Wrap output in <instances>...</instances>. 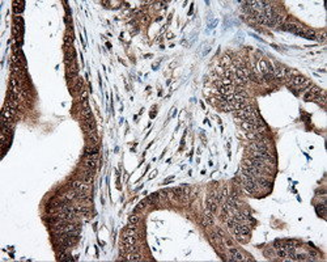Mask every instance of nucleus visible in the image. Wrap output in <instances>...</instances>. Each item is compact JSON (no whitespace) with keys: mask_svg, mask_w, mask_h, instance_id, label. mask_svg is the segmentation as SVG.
Returning a JSON list of instances; mask_svg holds the SVG:
<instances>
[{"mask_svg":"<svg viewBox=\"0 0 327 262\" xmlns=\"http://www.w3.org/2000/svg\"><path fill=\"white\" fill-rule=\"evenodd\" d=\"M258 68H259V72H262L263 75L268 72V66H267V63H266V60H263V59H260L259 62H258Z\"/></svg>","mask_w":327,"mask_h":262,"instance_id":"12","label":"nucleus"},{"mask_svg":"<svg viewBox=\"0 0 327 262\" xmlns=\"http://www.w3.org/2000/svg\"><path fill=\"white\" fill-rule=\"evenodd\" d=\"M222 64H225V66H229V64H230V58H229L228 55L222 58Z\"/></svg>","mask_w":327,"mask_h":262,"instance_id":"28","label":"nucleus"},{"mask_svg":"<svg viewBox=\"0 0 327 262\" xmlns=\"http://www.w3.org/2000/svg\"><path fill=\"white\" fill-rule=\"evenodd\" d=\"M88 142L91 143V146H96L98 143V136H97L96 132H91V134H87Z\"/></svg>","mask_w":327,"mask_h":262,"instance_id":"13","label":"nucleus"},{"mask_svg":"<svg viewBox=\"0 0 327 262\" xmlns=\"http://www.w3.org/2000/svg\"><path fill=\"white\" fill-rule=\"evenodd\" d=\"M145 203H148V202H147V199H145V200H141V202H140V203L138 204V206L135 207V210H134V211H135V212H139V211H141V210H143V209H144V207L147 206Z\"/></svg>","mask_w":327,"mask_h":262,"instance_id":"24","label":"nucleus"},{"mask_svg":"<svg viewBox=\"0 0 327 262\" xmlns=\"http://www.w3.org/2000/svg\"><path fill=\"white\" fill-rule=\"evenodd\" d=\"M315 37H317V33H315L314 30H311V29H306V32H305V38H309V39H315Z\"/></svg>","mask_w":327,"mask_h":262,"instance_id":"23","label":"nucleus"},{"mask_svg":"<svg viewBox=\"0 0 327 262\" xmlns=\"http://www.w3.org/2000/svg\"><path fill=\"white\" fill-rule=\"evenodd\" d=\"M311 98H315L314 96L311 95V93H308V95H305V96H304V100H305V101H310Z\"/></svg>","mask_w":327,"mask_h":262,"instance_id":"29","label":"nucleus"},{"mask_svg":"<svg viewBox=\"0 0 327 262\" xmlns=\"http://www.w3.org/2000/svg\"><path fill=\"white\" fill-rule=\"evenodd\" d=\"M315 38H317L319 42H323V41H325V39H326V35H325V34H321V35H319V37H315Z\"/></svg>","mask_w":327,"mask_h":262,"instance_id":"30","label":"nucleus"},{"mask_svg":"<svg viewBox=\"0 0 327 262\" xmlns=\"http://www.w3.org/2000/svg\"><path fill=\"white\" fill-rule=\"evenodd\" d=\"M122 244H127V245H135V244H136V237H135V236H122Z\"/></svg>","mask_w":327,"mask_h":262,"instance_id":"11","label":"nucleus"},{"mask_svg":"<svg viewBox=\"0 0 327 262\" xmlns=\"http://www.w3.org/2000/svg\"><path fill=\"white\" fill-rule=\"evenodd\" d=\"M72 45H73V37L71 34H66L64 35V46L67 47V50H70Z\"/></svg>","mask_w":327,"mask_h":262,"instance_id":"14","label":"nucleus"},{"mask_svg":"<svg viewBox=\"0 0 327 262\" xmlns=\"http://www.w3.org/2000/svg\"><path fill=\"white\" fill-rule=\"evenodd\" d=\"M73 60H75V50L73 49L66 50V60H64V62L70 66V63L73 62Z\"/></svg>","mask_w":327,"mask_h":262,"instance_id":"10","label":"nucleus"},{"mask_svg":"<svg viewBox=\"0 0 327 262\" xmlns=\"http://www.w3.org/2000/svg\"><path fill=\"white\" fill-rule=\"evenodd\" d=\"M233 110H241L246 106V102H230Z\"/></svg>","mask_w":327,"mask_h":262,"instance_id":"22","label":"nucleus"},{"mask_svg":"<svg viewBox=\"0 0 327 262\" xmlns=\"http://www.w3.org/2000/svg\"><path fill=\"white\" fill-rule=\"evenodd\" d=\"M233 231H234L236 235L241 233V235H245V236L250 235V232H251L250 231V227H249V225H246L245 223H238L234 228H233Z\"/></svg>","mask_w":327,"mask_h":262,"instance_id":"1","label":"nucleus"},{"mask_svg":"<svg viewBox=\"0 0 327 262\" xmlns=\"http://www.w3.org/2000/svg\"><path fill=\"white\" fill-rule=\"evenodd\" d=\"M79 72V68H77V64H75V62L72 64L68 66V71H67V77L68 79H72V77H76V75Z\"/></svg>","mask_w":327,"mask_h":262,"instance_id":"6","label":"nucleus"},{"mask_svg":"<svg viewBox=\"0 0 327 262\" xmlns=\"http://www.w3.org/2000/svg\"><path fill=\"white\" fill-rule=\"evenodd\" d=\"M226 224H228V227L230 228V229H233L237 224H238V221L236 220L234 216H232V218H228V219H226Z\"/></svg>","mask_w":327,"mask_h":262,"instance_id":"20","label":"nucleus"},{"mask_svg":"<svg viewBox=\"0 0 327 262\" xmlns=\"http://www.w3.org/2000/svg\"><path fill=\"white\" fill-rule=\"evenodd\" d=\"M221 83H222V85H232V80L230 79H226V77H224V79H221Z\"/></svg>","mask_w":327,"mask_h":262,"instance_id":"26","label":"nucleus"},{"mask_svg":"<svg viewBox=\"0 0 327 262\" xmlns=\"http://www.w3.org/2000/svg\"><path fill=\"white\" fill-rule=\"evenodd\" d=\"M82 164H84V167L87 168V169L94 170L97 168V161H96V159H92V157H87V160H84Z\"/></svg>","mask_w":327,"mask_h":262,"instance_id":"7","label":"nucleus"},{"mask_svg":"<svg viewBox=\"0 0 327 262\" xmlns=\"http://www.w3.org/2000/svg\"><path fill=\"white\" fill-rule=\"evenodd\" d=\"M213 224V212L210 210H206L204 212V225H212Z\"/></svg>","mask_w":327,"mask_h":262,"instance_id":"8","label":"nucleus"},{"mask_svg":"<svg viewBox=\"0 0 327 262\" xmlns=\"http://www.w3.org/2000/svg\"><path fill=\"white\" fill-rule=\"evenodd\" d=\"M82 87H84V81H82V79L81 77H77V80H76V84H75V92H82Z\"/></svg>","mask_w":327,"mask_h":262,"instance_id":"17","label":"nucleus"},{"mask_svg":"<svg viewBox=\"0 0 327 262\" xmlns=\"http://www.w3.org/2000/svg\"><path fill=\"white\" fill-rule=\"evenodd\" d=\"M82 117H84V119H92V118H93L92 110L89 109L88 106H85V109L82 110Z\"/></svg>","mask_w":327,"mask_h":262,"instance_id":"19","label":"nucleus"},{"mask_svg":"<svg viewBox=\"0 0 327 262\" xmlns=\"http://www.w3.org/2000/svg\"><path fill=\"white\" fill-rule=\"evenodd\" d=\"M306 80H308L306 77L301 76V75H297V76L290 77L289 80H288V83H289V84H292V85H296V87H300V85H302Z\"/></svg>","mask_w":327,"mask_h":262,"instance_id":"5","label":"nucleus"},{"mask_svg":"<svg viewBox=\"0 0 327 262\" xmlns=\"http://www.w3.org/2000/svg\"><path fill=\"white\" fill-rule=\"evenodd\" d=\"M127 261H131V262H135V261H141V256H140L139 253H128L127 254V258H126Z\"/></svg>","mask_w":327,"mask_h":262,"instance_id":"15","label":"nucleus"},{"mask_svg":"<svg viewBox=\"0 0 327 262\" xmlns=\"http://www.w3.org/2000/svg\"><path fill=\"white\" fill-rule=\"evenodd\" d=\"M123 236H135V237H138V231H136V227H135V225H131L130 224V227L126 228L124 231H123Z\"/></svg>","mask_w":327,"mask_h":262,"instance_id":"9","label":"nucleus"},{"mask_svg":"<svg viewBox=\"0 0 327 262\" xmlns=\"http://www.w3.org/2000/svg\"><path fill=\"white\" fill-rule=\"evenodd\" d=\"M241 127H242L245 131H253V130H255V126H254V125L250 123V122H247V121L241 122Z\"/></svg>","mask_w":327,"mask_h":262,"instance_id":"16","label":"nucleus"},{"mask_svg":"<svg viewBox=\"0 0 327 262\" xmlns=\"http://www.w3.org/2000/svg\"><path fill=\"white\" fill-rule=\"evenodd\" d=\"M309 93H311L314 97H317V96L319 95H322V91H321V88H318V87H315V85H313V87H310V89H309Z\"/></svg>","mask_w":327,"mask_h":262,"instance_id":"18","label":"nucleus"},{"mask_svg":"<svg viewBox=\"0 0 327 262\" xmlns=\"http://www.w3.org/2000/svg\"><path fill=\"white\" fill-rule=\"evenodd\" d=\"M84 128L87 130V134H91V132H96V121H94V118H92V119H85V122H84Z\"/></svg>","mask_w":327,"mask_h":262,"instance_id":"4","label":"nucleus"},{"mask_svg":"<svg viewBox=\"0 0 327 262\" xmlns=\"http://www.w3.org/2000/svg\"><path fill=\"white\" fill-rule=\"evenodd\" d=\"M84 153L87 157L96 159V157L98 156V148H97V146H87L84 149Z\"/></svg>","mask_w":327,"mask_h":262,"instance_id":"2","label":"nucleus"},{"mask_svg":"<svg viewBox=\"0 0 327 262\" xmlns=\"http://www.w3.org/2000/svg\"><path fill=\"white\" fill-rule=\"evenodd\" d=\"M325 210H326V206H325V203H322V204H318V206H317V211H318V212L321 214V215H323V214H325Z\"/></svg>","mask_w":327,"mask_h":262,"instance_id":"25","label":"nucleus"},{"mask_svg":"<svg viewBox=\"0 0 327 262\" xmlns=\"http://www.w3.org/2000/svg\"><path fill=\"white\" fill-rule=\"evenodd\" d=\"M87 98H88V92L87 91H82L81 92V101L85 102V101H87Z\"/></svg>","mask_w":327,"mask_h":262,"instance_id":"27","label":"nucleus"},{"mask_svg":"<svg viewBox=\"0 0 327 262\" xmlns=\"http://www.w3.org/2000/svg\"><path fill=\"white\" fill-rule=\"evenodd\" d=\"M229 253H230V261H245L246 258L243 257V254L239 252L238 249L236 248H230L229 249Z\"/></svg>","mask_w":327,"mask_h":262,"instance_id":"3","label":"nucleus"},{"mask_svg":"<svg viewBox=\"0 0 327 262\" xmlns=\"http://www.w3.org/2000/svg\"><path fill=\"white\" fill-rule=\"evenodd\" d=\"M139 221H140L139 215H130V218H128V223H130L131 225H136Z\"/></svg>","mask_w":327,"mask_h":262,"instance_id":"21","label":"nucleus"}]
</instances>
